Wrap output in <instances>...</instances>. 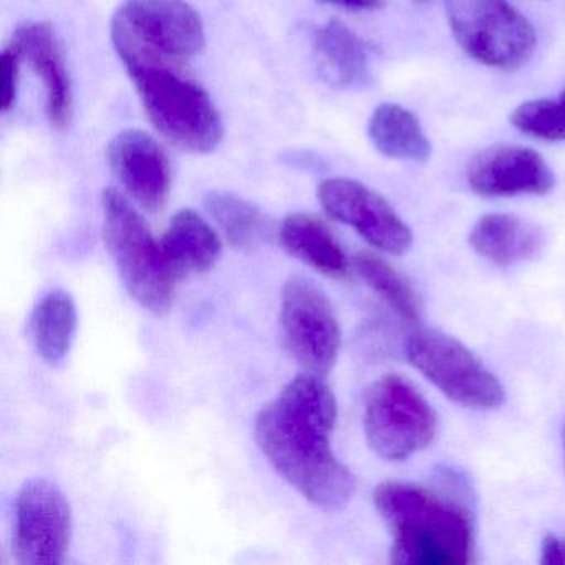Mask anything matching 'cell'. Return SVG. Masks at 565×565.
<instances>
[{
    "label": "cell",
    "mask_w": 565,
    "mask_h": 565,
    "mask_svg": "<svg viewBox=\"0 0 565 565\" xmlns=\"http://www.w3.org/2000/svg\"><path fill=\"white\" fill-rule=\"evenodd\" d=\"M337 399L323 376L302 373L256 416V441L267 461L307 501L326 511L345 508L355 476L337 458L330 436Z\"/></svg>",
    "instance_id": "1"
},
{
    "label": "cell",
    "mask_w": 565,
    "mask_h": 565,
    "mask_svg": "<svg viewBox=\"0 0 565 565\" xmlns=\"http://www.w3.org/2000/svg\"><path fill=\"white\" fill-rule=\"evenodd\" d=\"M373 502L392 532L395 564H469L472 561V522L461 505L422 486L402 481L380 484Z\"/></svg>",
    "instance_id": "2"
},
{
    "label": "cell",
    "mask_w": 565,
    "mask_h": 565,
    "mask_svg": "<svg viewBox=\"0 0 565 565\" xmlns=\"http://www.w3.org/2000/svg\"><path fill=\"white\" fill-rule=\"evenodd\" d=\"M174 62L125 64L145 114L158 134L190 153L206 154L223 140V118L207 92Z\"/></svg>",
    "instance_id": "3"
},
{
    "label": "cell",
    "mask_w": 565,
    "mask_h": 565,
    "mask_svg": "<svg viewBox=\"0 0 565 565\" xmlns=\"http://www.w3.org/2000/svg\"><path fill=\"white\" fill-rule=\"evenodd\" d=\"M104 239L130 296L154 316L173 303L178 276L168 263L161 241L154 239L137 207L115 188L102 194Z\"/></svg>",
    "instance_id": "4"
},
{
    "label": "cell",
    "mask_w": 565,
    "mask_h": 565,
    "mask_svg": "<svg viewBox=\"0 0 565 565\" xmlns=\"http://www.w3.org/2000/svg\"><path fill=\"white\" fill-rule=\"evenodd\" d=\"M110 38L124 65L181 64L206 45L203 19L186 0H125L111 19Z\"/></svg>",
    "instance_id": "5"
},
{
    "label": "cell",
    "mask_w": 565,
    "mask_h": 565,
    "mask_svg": "<svg viewBox=\"0 0 565 565\" xmlns=\"http://www.w3.org/2000/svg\"><path fill=\"white\" fill-rule=\"evenodd\" d=\"M456 44L472 61L495 71H518L537 47V35L509 0H445Z\"/></svg>",
    "instance_id": "6"
},
{
    "label": "cell",
    "mask_w": 565,
    "mask_h": 565,
    "mask_svg": "<svg viewBox=\"0 0 565 565\" xmlns=\"http://www.w3.org/2000/svg\"><path fill=\"white\" fill-rule=\"evenodd\" d=\"M438 418L428 399L408 380L390 373L365 393L363 429L370 448L386 461H405L428 448Z\"/></svg>",
    "instance_id": "7"
},
{
    "label": "cell",
    "mask_w": 565,
    "mask_h": 565,
    "mask_svg": "<svg viewBox=\"0 0 565 565\" xmlns=\"http://www.w3.org/2000/svg\"><path fill=\"white\" fill-rule=\"evenodd\" d=\"M406 359L451 402L471 409H495L504 403V386L459 340L418 330L406 342Z\"/></svg>",
    "instance_id": "8"
},
{
    "label": "cell",
    "mask_w": 565,
    "mask_h": 565,
    "mask_svg": "<svg viewBox=\"0 0 565 565\" xmlns=\"http://www.w3.org/2000/svg\"><path fill=\"white\" fill-rule=\"evenodd\" d=\"M280 327L287 352L313 375L326 376L335 365L342 330L322 289L303 276L287 280L280 300Z\"/></svg>",
    "instance_id": "9"
},
{
    "label": "cell",
    "mask_w": 565,
    "mask_h": 565,
    "mask_svg": "<svg viewBox=\"0 0 565 565\" xmlns=\"http://www.w3.org/2000/svg\"><path fill=\"white\" fill-rule=\"evenodd\" d=\"M72 541V511L64 492L47 479H29L15 501L12 554L19 565H58Z\"/></svg>",
    "instance_id": "10"
},
{
    "label": "cell",
    "mask_w": 565,
    "mask_h": 565,
    "mask_svg": "<svg viewBox=\"0 0 565 565\" xmlns=\"http://www.w3.org/2000/svg\"><path fill=\"white\" fill-rule=\"evenodd\" d=\"M326 213L355 230L382 253L403 256L413 246L408 224L372 188L350 178H329L317 191Z\"/></svg>",
    "instance_id": "11"
},
{
    "label": "cell",
    "mask_w": 565,
    "mask_h": 565,
    "mask_svg": "<svg viewBox=\"0 0 565 565\" xmlns=\"http://www.w3.org/2000/svg\"><path fill=\"white\" fill-rule=\"evenodd\" d=\"M472 193L495 198L545 196L555 188L554 171L541 153L521 145H494L479 151L466 168Z\"/></svg>",
    "instance_id": "12"
},
{
    "label": "cell",
    "mask_w": 565,
    "mask_h": 565,
    "mask_svg": "<svg viewBox=\"0 0 565 565\" xmlns=\"http://www.w3.org/2000/svg\"><path fill=\"white\" fill-rule=\"evenodd\" d=\"M108 163L138 206L158 213L171 191V164L167 151L151 135L128 128L115 135L107 148Z\"/></svg>",
    "instance_id": "13"
},
{
    "label": "cell",
    "mask_w": 565,
    "mask_h": 565,
    "mask_svg": "<svg viewBox=\"0 0 565 565\" xmlns=\"http://www.w3.org/2000/svg\"><path fill=\"white\" fill-rule=\"evenodd\" d=\"M12 42L44 85L49 124L54 130H68L74 118V88L54 28L49 22H25Z\"/></svg>",
    "instance_id": "14"
},
{
    "label": "cell",
    "mask_w": 565,
    "mask_h": 565,
    "mask_svg": "<svg viewBox=\"0 0 565 565\" xmlns=\"http://www.w3.org/2000/svg\"><path fill=\"white\" fill-rule=\"evenodd\" d=\"M469 244L495 266H515L537 256L544 246V233L515 214H486L472 227Z\"/></svg>",
    "instance_id": "15"
},
{
    "label": "cell",
    "mask_w": 565,
    "mask_h": 565,
    "mask_svg": "<svg viewBox=\"0 0 565 565\" xmlns=\"http://www.w3.org/2000/svg\"><path fill=\"white\" fill-rule=\"evenodd\" d=\"M161 247L180 280L188 274H204L213 269L223 253V243L216 231L193 210H181L174 214L161 239Z\"/></svg>",
    "instance_id": "16"
},
{
    "label": "cell",
    "mask_w": 565,
    "mask_h": 565,
    "mask_svg": "<svg viewBox=\"0 0 565 565\" xmlns=\"http://www.w3.org/2000/svg\"><path fill=\"white\" fill-rule=\"evenodd\" d=\"M284 249L307 266L333 279L349 274V257L330 227L312 214H290L280 224Z\"/></svg>",
    "instance_id": "17"
},
{
    "label": "cell",
    "mask_w": 565,
    "mask_h": 565,
    "mask_svg": "<svg viewBox=\"0 0 565 565\" xmlns=\"http://www.w3.org/2000/svg\"><path fill=\"white\" fill-rule=\"evenodd\" d=\"M320 74L335 88H355L369 81V54L359 35L342 21L327 22L313 35Z\"/></svg>",
    "instance_id": "18"
},
{
    "label": "cell",
    "mask_w": 565,
    "mask_h": 565,
    "mask_svg": "<svg viewBox=\"0 0 565 565\" xmlns=\"http://www.w3.org/2000/svg\"><path fill=\"white\" fill-rule=\"evenodd\" d=\"M369 138L390 160L426 163L431 158V141L416 115L402 105H379L370 117Z\"/></svg>",
    "instance_id": "19"
},
{
    "label": "cell",
    "mask_w": 565,
    "mask_h": 565,
    "mask_svg": "<svg viewBox=\"0 0 565 565\" xmlns=\"http://www.w3.org/2000/svg\"><path fill=\"white\" fill-rule=\"evenodd\" d=\"M77 332V306L74 297L62 289L42 297L31 319V335L39 355L58 363L71 352Z\"/></svg>",
    "instance_id": "20"
},
{
    "label": "cell",
    "mask_w": 565,
    "mask_h": 565,
    "mask_svg": "<svg viewBox=\"0 0 565 565\" xmlns=\"http://www.w3.org/2000/svg\"><path fill=\"white\" fill-rule=\"evenodd\" d=\"M204 206L234 247H250L263 237L266 220L259 207L230 191H211Z\"/></svg>",
    "instance_id": "21"
},
{
    "label": "cell",
    "mask_w": 565,
    "mask_h": 565,
    "mask_svg": "<svg viewBox=\"0 0 565 565\" xmlns=\"http://www.w3.org/2000/svg\"><path fill=\"white\" fill-rule=\"evenodd\" d=\"M356 273L365 280L366 286L382 297L402 319L416 322L419 319V299L412 284L382 257L375 254L360 253L355 259Z\"/></svg>",
    "instance_id": "22"
},
{
    "label": "cell",
    "mask_w": 565,
    "mask_h": 565,
    "mask_svg": "<svg viewBox=\"0 0 565 565\" xmlns=\"http://www.w3.org/2000/svg\"><path fill=\"white\" fill-rule=\"evenodd\" d=\"M512 127L535 140L565 141V88L555 98H535L514 108Z\"/></svg>",
    "instance_id": "23"
},
{
    "label": "cell",
    "mask_w": 565,
    "mask_h": 565,
    "mask_svg": "<svg viewBox=\"0 0 565 565\" xmlns=\"http://www.w3.org/2000/svg\"><path fill=\"white\" fill-rule=\"evenodd\" d=\"M22 58L21 51L14 42L8 45L2 52L0 67H2V95H0V107L2 111H9L14 107L18 98L19 75H21Z\"/></svg>",
    "instance_id": "24"
},
{
    "label": "cell",
    "mask_w": 565,
    "mask_h": 565,
    "mask_svg": "<svg viewBox=\"0 0 565 565\" xmlns=\"http://www.w3.org/2000/svg\"><path fill=\"white\" fill-rule=\"evenodd\" d=\"M319 4L345 9L352 12H375L386 8L390 0H317Z\"/></svg>",
    "instance_id": "25"
},
{
    "label": "cell",
    "mask_w": 565,
    "mask_h": 565,
    "mask_svg": "<svg viewBox=\"0 0 565 565\" xmlns=\"http://www.w3.org/2000/svg\"><path fill=\"white\" fill-rule=\"evenodd\" d=\"M542 564L565 565V539L548 535L542 544Z\"/></svg>",
    "instance_id": "26"
},
{
    "label": "cell",
    "mask_w": 565,
    "mask_h": 565,
    "mask_svg": "<svg viewBox=\"0 0 565 565\" xmlns=\"http://www.w3.org/2000/svg\"><path fill=\"white\" fill-rule=\"evenodd\" d=\"M413 2L418 6H428L431 4V2H435V0H413Z\"/></svg>",
    "instance_id": "27"
}]
</instances>
